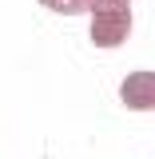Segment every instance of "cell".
I'll return each instance as SVG.
<instances>
[{"label": "cell", "instance_id": "6da1fadb", "mask_svg": "<svg viewBox=\"0 0 155 159\" xmlns=\"http://www.w3.org/2000/svg\"><path fill=\"white\" fill-rule=\"evenodd\" d=\"M131 32V12L127 8H99L92 12V44L96 48H119Z\"/></svg>", "mask_w": 155, "mask_h": 159}, {"label": "cell", "instance_id": "7a4b0ae2", "mask_svg": "<svg viewBox=\"0 0 155 159\" xmlns=\"http://www.w3.org/2000/svg\"><path fill=\"white\" fill-rule=\"evenodd\" d=\"M119 99H123L131 111H151L155 76H151V72H135V76H127V80H123V88H119Z\"/></svg>", "mask_w": 155, "mask_h": 159}, {"label": "cell", "instance_id": "3957f363", "mask_svg": "<svg viewBox=\"0 0 155 159\" xmlns=\"http://www.w3.org/2000/svg\"><path fill=\"white\" fill-rule=\"evenodd\" d=\"M44 8H52V12H64V16H80V12H92L96 8V0H40Z\"/></svg>", "mask_w": 155, "mask_h": 159}]
</instances>
